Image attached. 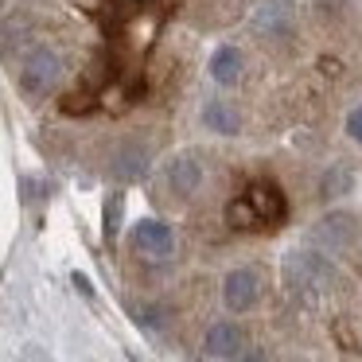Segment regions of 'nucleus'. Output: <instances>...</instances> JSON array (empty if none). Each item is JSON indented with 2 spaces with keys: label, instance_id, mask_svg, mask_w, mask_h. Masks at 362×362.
<instances>
[{
  "label": "nucleus",
  "instance_id": "obj_15",
  "mask_svg": "<svg viewBox=\"0 0 362 362\" xmlns=\"http://www.w3.org/2000/svg\"><path fill=\"white\" fill-rule=\"evenodd\" d=\"M121 214H125V199H121V195H110V199H105V242H113V238H117Z\"/></svg>",
  "mask_w": 362,
  "mask_h": 362
},
{
  "label": "nucleus",
  "instance_id": "obj_17",
  "mask_svg": "<svg viewBox=\"0 0 362 362\" xmlns=\"http://www.w3.org/2000/svg\"><path fill=\"white\" fill-rule=\"evenodd\" d=\"M90 105H94V98H90V94H82V98H78V94L63 98V110H71V113H74V110H90Z\"/></svg>",
  "mask_w": 362,
  "mask_h": 362
},
{
  "label": "nucleus",
  "instance_id": "obj_1",
  "mask_svg": "<svg viewBox=\"0 0 362 362\" xmlns=\"http://www.w3.org/2000/svg\"><path fill=\"white\" fill-rule=\"evenodd\" d=\"M284 281H288V288L296 292V296L315 300L331 284V265L312 250H296V253L284 257Z\"/></svg>",
  "mask_w": 362,
  "mask_h": 362
},
{
  "label": "nucleus",
  "instance_id": "obj_7",
  "mask_svg": "<svg viewBox=\"0 0 362 362\" xmlns=\"http://www.w3.org/2000/svg\"><path fill=\"white\" fill-rule=\"evenodd\" d=\"M312 238L323 245V250L339 253V250H346V245H354V238H358V222H354V214L335 211V214H327V218L315 226Z\"/></svg>",
  "mask_w": 362,
  "mask_h": 362
},
{
  "label": "nucleus",
  "instance_id": "obj_16",
  "mask_svg": "<svg viewBox=\"0 0 362 362\" xmlns=\"http://www.w3.org/2000/svg\"><path fill=\"white\" fill-rule=\"evenodd\" d=\"M346 133H351V141L362 144V105H358V110H351V117H346Z\"/></svg>",
  "mask_w": 362,
  "mask_h": 362
},
{
  "label": "nucleus",
  "instance_id": "obj_14",
  "mask_svg": "<svg viewBox=\"0 0 362 362\" xmlns=\"http://www.w3.org/2000/svg\"><path fill=\"white\" fill-rule=\"evenodd\" d=\"M354 183V172L346 164H335L327 175H323V199H335V195H346Z\"/></svg>",
  "mask_w": 362,
  "mask_h": 362
},
{
  "label": "nucleus",
  "instance_id": "obj_2",
  "mask_svg": "<svg viewBox=\"0 0 362 362\" xmlns=\"http://www.w3.org/2000/svg\"><path fill=\"white\" fill-rule=\"evenodd\" d=\"M59 78H63V59H59V51H51V47L28 51L24 63H20V74H16L20 90H24V94H32V98L55 90Z\"/></svg>",
  "mask_w": 362,
  "mask_h": 362
},
{
  "label": "nucleus",
  "instance_id": "obj_5",
  "mask_svg": "<svg viewBox=\"0 0 362 362\" xmlns=\"http://www.w3.org/2000/svg\"><path fill=\"white\" fill-rule=\"evenodd\" d=\"M261 296V273L257 269H234V273L226 276V284H222V300H226L230 312H250L253 304H257Z\"/></svg>",
  "mask_w": 362,
  "mask_h": 362
},
{
  "label": "nucleus",
  "instance_id": "obj_9",
  "mask_svg": "<svg viewBox=\"0 0 362 362\" xmlns=\"http://www.w3.org/2000/svg\"><path fill=\"white\" fill-rule=\"evenodd\" d=\"M168 183H172L175 195H195L199 183H203V164H199V156L180 152V156L168 164Z\"/></svg>",
  "mask_w": 362,
  "mask_h": 362
},
{
  "label": "nucleus",
  "instance_id": "obj_11",
  "mask_svg": "<svg viewBox=\"0 0 362 362\" xmlns=\"http://www.w3.org/2000/svg\"><path fill=\"white\" fill-rule=\"evenodd\" d=\"M242 51L238 47H218L211 55V78L222 82V86H234L238 78H242Z\"/></svg>",
  "mask_w": 362,
  "mask_h": 362
},
{
  "label": "nucleus",
  "instance_id": "obj_12",
  "mask_svg": "<svg viewBox=\"0 0 362 362\" xmlns=\"http://www.w3.org/2000/svg\"><path fill=\"white\" fill-rule=\"evenodd\" d=\"M203 121L214 129V133H222V136H234L238 125H242V121H238V113L230 110L226 102H206L203 105Z\"/></svg>",
  "mask_w": 362,
  "mask_h": 362
},
{
  "label": "nucleus",
  "instance_id": "obj_19",
  "mask_svg": "<svg viewBox=\"0 0 362 362\" xmlns=\"http://www.w3.org/2000/svg\"><path fill=\"white\" fill-rule=\"evenodd\" d=\"M238 362H265V358H261V351H245Z\"/></svg>",
  "mask_w": 362,
  "mask_h": 362
},
{
  "label": "nucleus",
  "instance_id": "obj_6",
  "mask_svg": "<svg viewBox=\"0 0 362 362\" xmlns=\"http://www.w3.org/2000/svg\"><path fill=\"white\" fill-rule=\"evenodd\" d=\"M148 168H152V152H148V144H141V141H125L117 152H113L110 172H113V180H117V183H136V180H144V175H148Z\"/></svg>",
  "mask_w": 362,
  "mask_h": 362
},
{
  "label": "nucleus",
  "instance_id": "obj_4",
  "mask_svg": "<svg viewBox=\"0 0 362 362\" xmlns=\"http://www.w3.org/2000/svg\"><path fill=\"white\" fill-rule=\"evenodd\" d=\"M133 245L152 261H168L175 253V234H172V226L160 222V218H141L133 226Z\"/></svg>",
  "mask_w": 362,
  "mask_h": 362
},
{
  "label": "nucleus",
  "instance_id": "obj_18",
  "mask_svg": "<svg viewBox=\"0 0 362 362\" xmlns=\"http://www.w3.org/2000/svg\"><path fill=\"white\" fill-rule=\"evenodd\" d=\"M20 195L28 199V203H35V199L43 195V187H40V180H20Z\"/></svg>",
  "mask_w": 362,
  "mask_h": 362
},
{
  "label": "nucleus",
  "instance_id": "obj_10",
  "mask_svg": "<svg viewBox=\"0 0 362 362\" xmlns=\"http://www.w3.org/2000/svg\"><path fill=\"white\" fill-rule=\"evenodd\" d=\"M242 343H245V335H242L238 323H214L203 339V351L211 354V358H238Z\"/></svg>",
  "mask_w": 362,
  "mask_h": 362
},
{
  "label": "nucleus",
  "instance_id": "obj_3",
  "mask_svg": "<svg viewBox=\"0 0 362 362\" xmlns=\"http://www.w3.org/2000/svg\"><path fill=\"white\" fill-rule=\"evenodd\" d=\"M296 28V4L292 0H265L257 12H253V32L261 40H284Z\"/></svg>",
  "mask_w": 362,
  "mask_h": 362
},
{
  "label": "nucleus",
  "instance_id": "obj_8",
  "mask_svg": "<svg viewBox=\"0 0 362 362\" xmlns=\"http://www.w3.org/2000/svg\"><path fill=\"white\" fill-rule=\"evenodd\" d=\"M245 199H250V206L257 211L261 222H269V226H276V222H284V214H288V206H284V195L276 183L269 180H257L250 183V191H245Z\"/></svg>",
  "mask_w": 362,
  "mask_h": 362
},
{
  "label": "nucleus",
  "instance_id": "obj_13",
  "mask_svg": "<svg viewBox=\"0 0 362 362\" xmlns=\"http://www.w3.org/2000/svg\"><path fill=\"white\" fill-rule=\"evenodd\" d=\"M226 222L234 230H257V226H265V222L257 218V211L250 206V199H234V203L226 206Z\"/></svg>",
  "mask_w": 362,
  "mask_h": 362
}]
</instances>
